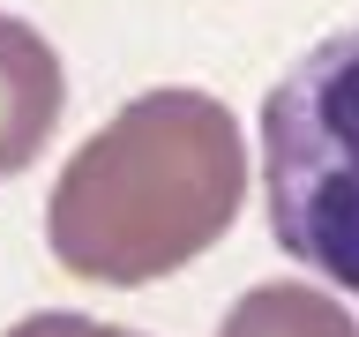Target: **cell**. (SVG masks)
<instances>
[{"mask_svg": "<svg viewBox=\"0 0 359 337\" xmlns=\"http://www.w3.org/2000/svg\"><path fill=\"white\" fill-rule=\"evenodd\" d=\"M247 135L210 90H142L60 165L45 247L83 285H150L232 232Z\"/></svg>", "mask_w": 359, "mask_h": 337, "instance_id": "1", "label": "cell"}, {"mask_svg": "<svg viewBox=\"0 0 359 337\" xmlns=\"http://www.w3.org/2000/svg\"><path fill=\"white\" fill-rule=\"evenodd\" d=\"M262 195L277 247L359 300V22L307 45L262 98Z\"/></svg>", "mask_w": 359, "mask_h": 337, "instance_id": "2", "label": "cell"}, {"mask_svg": "<svg viewBox=\"0 0 359 337\" xmlns=\"http://www.w3.org/2000/svg\"><path fill=\"white\" fill-rule=\"evenodd\" d=\"M217 337H359V322L344 315V300H330L322 285H255L224 308Z\"/></svg>", "mask_w": 359, "mask_h": 337, "instance_id": "4", "label": "cell"}, {"mask_svg": "<svg viewBox=\"0 0 359 337\" xmlns=\"http://www.w3.org/2000/svg\"><path fill=\"white\" fill-rule=\"evenodd\" d=\"M8 337H142V330H120V322H97V315H67V308H45V315H22Z\"/></svg>", "mask_w": 359, "mask_h": 337, "instance_id": "5", "label": "cell"}, {"mask_svg": "<svg viewBox=\"0 0 359 337\" xmlns=\"http://www.w3.org/2000/svg\"><path fill=\"white\" fill-rule=\"evenodd\" d=\"M60 53L22 15H0V180L38 165V150L60 128Z\"/></svg>", "mask_w": 359, "mask_h": 337, "instance_id": "3", "label": "cell"}]
</instances>
